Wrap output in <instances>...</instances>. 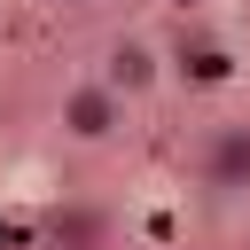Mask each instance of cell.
I'll return each instance as SVG.
<instances>
[{"instance_id":"obj_1","label":"cell","mask_w":250,"mask_h":250,"mask_svg":"<svg viewBox=\"0 0 250 250\" xmlns=\"http://www.w3.org/2000/svg\"><path fill=\"white\" fill-rule=\"evenodd\" d=\"M125 117H133V102H117L94 70H86V78H70V86L55 94V133H62V141H78V148H109V141L125 133Z\"/></svg>"},{"instance_id":"obj_2","label":"cell","mask_w":250,"mask_h":250,"mask_svg":"<svg viewBox=\"0 0 250 250\" xmlns=\"http://www.w3.org/2000/svg\"><path fill=\"white\" fill-rule=\"evenodd\" d=\"M195 188L211 203H250V117H219L195 141Z\"/></svg>"},{"instance_id":"obj_3","label":"cell","mask_w":250,"mask_h":250,"mask_svg":"<svg viewBox=\"0 0 250 250\" xmlns=\"http://www.w3.org/2000/svg\"><path fill=\"white\" fill-rule=\"evenodd\" d=\"M94 78H102V86H109L117 102H148V94L164 86V47H156L148 31H117V39L102 47Z\"/></svg>"},{"instance_id":"obj_4","label":"cell","mask_w":250,"mask_h":250,"mask_svg":"<svg viewBox=\"0 0 250 250\" xmlns=\"http://www.w3.org/2000/svg\"><path fill=\"white\" fill-rule=\"evenodd\" d=\"M109 242H117L109 211H94V203H70V211H55V250H109Z\"/></svg>"},{"instance_id":"obj_5","label":"cell","mask_w":250,"mask_h":250,"mask_svg":"<svg viewBox=\"0 0 250 250\" xmlns=\"http://www.w3.org/2000/svg\"><path fill=\"white\" fill-rule=\"evenodd\" d=\"M47 8H55V16H94L102 0H47Z\"/></svg>"},{"instance_id":"obj_6","label":"cell","mask_w":250,"mask_h":250,"mask_svg":"<svg viewBox=\"0 0 250 250\" xmlns=\"http://www.w3.org/2000/svg\"><path fill=\"white\" fill-rule=\"evenodd\" d=\"M164 8H172V16H203L211 0H164Z\"/></svg>"}]
</instances>
